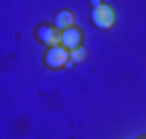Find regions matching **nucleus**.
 I'll return each mask as SVG.
<instances>
[{
  "label": "nucleus",
  "instance_id": "1",
  "mask_svg": "<svg viewBox=\"0 0 146 139\" xmlns=\"http://www.w3.org/2000/svg\"><path fill=\"white\" fill-rule=\"evenodd\" d=\"M90 20H93V25L98 27V29H110V27L115 25V10L110 5H105V3H100V0H95Z\"/></svg>",
  "mask_w": 146,
  "mask_h": 139
},
{
  "label": "nucleus",
  "instance_id": "2",
  "mask_svg": "<svg viewBox=\"0 0 146 139\" xmlns=\"http://www.w3.org/2000/svg\"><path fill=\"white\" fill-rule=\"evenodd\" d=\"M44 63H46V68H51V71H58V68H63V66L71 63V51L63 49V46H51V49L44 54Z\"/></svg>",
  "mask_w": 146,
  "mask_h": 139
},
{
  "label": "nucleus",
  "instance_id": "4",
  "mask_svg": "<svg viewBox=\"0 0 146 139\" xmlns=\"http://www.w3.org/2000/svg\"><path fill=\"white\" fill-rule=\"evenodd\" d=\"M80 41H83V32H80L78 27H71V29L61 32V46H63V49H68V51L78 49Z\"/></svg>",
  "mask_w": 146,
  "mask_h": 139
},
{
  "label": "nucleus",
  "instance_id": "7",
  "mask_svg": "<svg viewBox=\"0 0 146 139\" xmlns=\"http://www.w3.org/2000/svg\"><path fill=\"white\" fill-rule=\"evenodd\" d=\"M141 139H146V137H141Z\"/></svg>",
  "mask_w": 146,
  "mask_h": 139
},
{
  "label": "nucleus",
  "instance_id": "3",
  "mask_svg": "<svg viewBox=\"0 0 146 139\" xmlns=\"http://www.w3.org/2000/svg\"><path fill=\"white\" fill-rule=\"evenodd\" d=\"M36 39L42 41V44H46L49 49L51 46H61V32L51 25H39L36 27Z\"/></svg>",
  "mask_w": 146,
  "mask_h": 139
},
{
  "label": "nucleus",
  "instance_id": "5",
  "mask_svg": "<svg viewBox=\"0 0 146 139\" xmlns=\"http://www.w3.org/2000/svg\"><path fill=\"white\" fill-rule=\"evenodd\" d=\"M54 27H56L58 32L71 29V27H73V12H71V10H61V12L56 15V22H54Z\"/></svg>",
  "mask_w": 146,
  "mask_h": 139
},
{
  "label": "nucleus",
  "instance_id": "6",
  "mask_svg": "<svg viewBox=\"0 0 146 139\" xmlns=\"http://www.w3.org/2000/svg\"><path fill=\"white\" fill-rule=\"evenodd\" d=\"M83 59H85V49H83V46H78V49H73V51H71V63L73 61H83Z\"/></svg>",
  "mask_w": 146,
  "mask_h": 139
}]
</instances>
